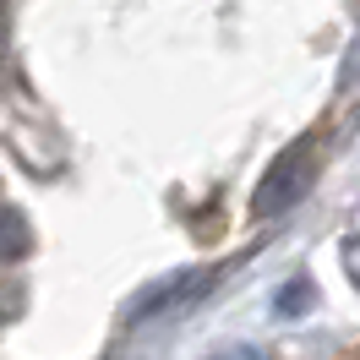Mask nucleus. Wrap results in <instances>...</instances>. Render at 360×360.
I'll list each match as a JSON object with an SVG mask.
<instances>
[{"instance_id": "1", "label": "nucleus", "mask_w": 360, "mask_h": 360, "mask_svg": "<svg viewBox=\"0 0 360 360\" xmlns=\"http://www.w3.org/2000/svg\"><path fill=\"white\" fill-rule=\"evenodd\" d=\"M316 175V158H311V142H300L295 153H284L273 164V175L262 180V191H257V213H278L284 202H295Z\"/></svg>"}, {"instance_id": "3", "label": "nucleus", "mask_w": 360, "mask_h": 360, "mask_svg": "<svg viewBox=\"0 0 360 360\" xmlns=\"http://www.w3.org/2000/svg\"><path fill=\"white\" fill-rule=\"evenodd\" d=\"M219 360H262V355H257V349H246V355H240V349H235V355H219Z\"/></svg>"}, {"instance_id": "2", "label": "nucleus", "mask_w": 360, "mask_h": 360, "mask_svg": "<svg viewBox=\"0 0 360 360\" xmlns=\"http://www.w3.org/2000/svg\"><path fill=\"white\" fill-rule=\"evenodd\" d=\"M27 246V229L22 219H11V213H0V262H11V257H22Z\"/></svg>"}]
</instances>
